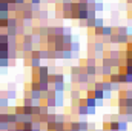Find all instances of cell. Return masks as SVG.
Returning <instances> with one entry per match:
<instances>
[{"instance_id":"cell-1","label":"cell","mask_w":132,"mask_h":131,"mask_svg":"<svg viewBox=\"0 0 132 131\" xmlns=\"http://www.w3.org/2000/svg\"><path fill=\"white\" fill-rule=\"evenodd\" d=\"M65 82H63V80H62V82H55V83H54V91H55V93H63V91H65Z\"/></svg>"},{"instance_id":"cell-2","label":"cell","mask_w":132,"mask_h":131,"mask_svg":"<svg viewBox=\"0 0 132 131\" xmlns=\"http://www.w3.org/2000/svg\"><path fill=\"white\" fill-rule=\"evenodd\" d=\"M112 34H114V28H112V26H103V28H101V35L109 37V35H112Z\"/></svg>"},{"instance_id":"cell-3","label":"cell","mask_w":132,"mask_h":131,"mask_svg":"<svg viewBox=\"0 0 132 131\" xmlns=\"http://www.w3.org/2000/svg\"><path fill=\"white\" fill-rule=\"evenodd\" d=\"M77 113H78L80 116H88V114H89V106H86V105H80L78 110H77Z\"/></svg>"},{"instance_id":"cell-4","label":"cell","mask_w":132,"mask_h":131,"mask_svg":"<svg viewBox=\"0 0 132 131\" xmlns=\"http://www.w3.org/2000/svg\"><path fill=\"white\" fill-rule=\"evenodd\" d=\"M85 105H86V106H95V108H97V100H95L94 97H88V96H86V99H85Z\"/></svg>"},{"instance_id":"cell-5","label":"cell","mask_w":132,"mask_h":131,"mask_svg":"<svg viewBox=\"0 0 132 131\" xmlns=\"http://www.w3.org/2000/svg\"><path fill=\"white\" fill-rule=\"evenodd\" d=\"M101 88H103V91H112V83H111V80H103V82H101Z\"/></svg>"},{"instance_id":"cell-6","label":"cell","mask_w":132,"mask_h":131,"mask_svg":"<svg viewBox=\"0 0 132 131\" xmlns=\"http://www.w3.org/2000/svg\"><path fill=\"white\" fill-rule=\"evenodd\" d=\"M104 97V91L103 90H94V99L95 100H103Z\"/></svg>"},{"instance_id":"cell-7","label":"cell","mask_w":132,"mask_h":131,"mask_svg":"<svg viewBox=\"0 0 132 131\" xmlns=\"http://www.w3.org/2000/svg\"><path fill=\"white\" fill-rule=\"evenodd\" d=\"M69 49H71L72 53H77V51H80V43H78V42H71V45H69Z\"/></svg>"},{"instance_id":"cell-8","label":"cell","mask_w":132,"mask_h":131,"mask_svg":"<svg viewBox=\"0 0 132 131\" xmlns=\"http://www.w3.org/2000/svg\"><path fill=\"white\" fill-rule=\"evenodd\" d=\"M31 66H32L34 69H37L40 66V57H32L31 59Z\"/></svg>"},{"instance_id":"cell-9","label":"cell","mask_w":132,"mask_h":131,"mask_svg":"<svg viewBox=\"0 0 132 131\" xmlns=\"http://www.w3.org/2000/svg\"><path fill=\"white\" fill-rule=\"evenodd\" d=\"M103 26H104L103 19H97V17H95V20H94V28H103Z\"/></svg>"},{"instance_id":"cell-10","label":"cell","mask_w":132,"mask_h":131,"mask_svg":"<svg viewBox=\"0 0 132 131\" xmlns=\"http://www.w3.org/2000/svg\"><path fill=\"white\" fill-rule=\"evenodd\" d=\"M23 51L31 53V51H32V43H31V42H25V43H23Z\"/></svg>"},{"instance_id":"cell-11","label":"cell","mask_w":132,"mask_h":131,"mask_svg":"<svg viewBox=\"0 0 132 131\" xmlns=\"http://www.w3.org/2000/svg\"><path fill=\"white\" fill-rule=\"evenodd\" d=\"M103 46H104V45H103V43H101V42H97V43H95V45H94V49H95V53H101V51H103V49H104V48H103Z\"/></svg>"},{"instance_id":"cell-12","label":"cell","mask_w":132,"mask_h":131,"mask_svg":"<svg viewBox=\"0 0 132 131\" xmlns=\"http://www.w3.org/2000/svg\"><path fill=\"white\" fill-rule=\"evenodd\" d=\"M118 108H126V97H118Z\"/></svg>"},{"instance_id":"cell-13","label":"cell","mask_w":132,"mask_h":131,"mask_svg":"<svg viewBox=\"0 0 132 131\" xmlns=\"http://www.w3.org/2000/svg\"><path fill=\"white\" fill-rule=\"evenodd\" d=\"M71 97H72V100H78L80 99V91H71Z\"/></svg>"},{"instance_id":"cell-14","label":"cell","mask_w":132,"mask_h":131,"mask_svg":"<svg viewBox=\"0 0 132 131\" xmlns=\"http://www.w3.org/2000/svg\"><path fill=\"white\" fill-rule=\"evenodd\" d=\"M94 9L95 11H103V3L101 2H95L94 3Z\"/></svg>"},{"instance_id":"cell-15","label":"cell","mask_w":132,"mask_h":131,"mask_svg":"<svg viewBox=\"0 0 132 131\" xmlns=\"http://www.w3.org/2000/svg\"><path fill=\"white\" fill-rule=\"evenodd\" d=\"M6 105H8V99L2 97L0 99V106H6Z\"/></svg>"},{"instance_id":"cell-16","label":"cell","mask_w":132,"mask_h":131,"mask_svg":"<svg viewBox=\"0 0 132 131\" xmlns=\"http://www.w3.org/2000/svg\"><path fill=\"white\" fill-rule=\"evenodd\" d=\"M86 65H95V60H94L92 57H89V59L86 60Z\"/></svg>"},{"instance_id":"cell-17","label":"cell","mask_w":132,"mask_h":131,"mask_svg":"<svg viewBox=\"0 0 132 131\" xmlns=\"http://www.w3.org/2000/svg\"><path fill=\"white\" fill-rule=\"evenodd\" d=\"M126 99H132V88L131 90H126Z\"/></svg>"},{"instance_id":"cell-18","label":"cell","mask_w":132,"mask_h":131,"mask_svg":"<svg viewBox=\"0 0 132 131\" xmlns=\"http://www.w3.org/2000/svg\"><path fill=\"white\" fill-rule=\"evenodd\" d=\"M111 94H112V91H104V97H103V99H111V97H112Z\"/></svg>"},{"instance_id":"cell-19","label":"cell","mask_w":132,"mask_h":131,"mask_svg":"<svg viewBox=\"0 0 132 131\" xmlns=\"http://www.w3.org/2000/svg\"><path fill=\"white\" fill-rule=\"evenodd\" d=\"M126 83H132V74H126Z\"/></svg>"},{"instance_id":"cell-20","label":"cell","mask_w":132,"mask_h":131,"mask_svg":"<svg viewBox=\"0 0 132 131\" xmlns=\"http://www.w3.org/2000/svg\"><path fill=\"white\" fill-rule=\"evenodd\" d=\"M126 74H132V65H126Z\"/></svg>"},{"instance_id":"cell-21","label":"cell","mask_w":132,"mask_h":131,"mask_svg":"<svg viewBox=\"0 0 132 131\" xmlns=\"http://www.w3.org/2000/svg\"><path fill=\"white\" fill-rule=\"evenodd\" d=\"M40 17H42V19H46V17H48V12H46V11H42V12H40Z\"/></svg>"},{"instance_id":"cell-22","label":"cell","mask_w":132,"mask_h":131,"mask_svg":"<svg viewBox=\"0 0 132 131\" xmlns=\"http://www.w3.org/2000/svg\"><path fill=\"white\" fill-rule=\"evenodd\" d=\"M40 2H42V0H31L29 3H31V5H40Z\"/></svg>"},{"instance_id":"cell-23","label":"cell","mask_w":132,"mask_h":131,"mask_svg":"<svg viewBox=\"0 0 132 131\" xmlns=\"http://www.w3.org/2000/svg\"><path fill=\"white\" fill-rule=\"evenodd\" d=\"M8 97H9V99L15 97V93H12V91H9V93H8Z\"/></svg>"},{"instance_id":"cell-24","label":"cell","mask_w":132,"mask_h":131,"mask_svg":"<svg viewBox=\"0 0 132 131\" xmlns=\"http://www.w3.org/2000/svg\"><path fill=\"white\" fill-rule=\"evenodd\" d=\"M63 3H72V0H62Z\"/></svg>"},{"instance_id":"cell-25","label":"cell","mask_w":132,"mask_h":131,"mask_svg":"<svg viewBox=\"0 0 132 131\" xmlns=\"http://www.w3.org/2000/svg\"><path fill=\"white\" fill-rule=\"evenodd\" d=\"M126 2H128V3H131V5H132V0H126Z\"/></svg>"},{"instance_id":"cell-26","label":"cell","mask_w":132,"mask_h":131,"mask_svg":"<svg viewBox=\"0 0 132 131\" xmlns=\"http://www.w3.org/2000/svg\"><path fill=\"white\" fill-rule=\"evenodd\" d=\"M63 131H71V130H63Z\"/></svg>"}]
</instances>
